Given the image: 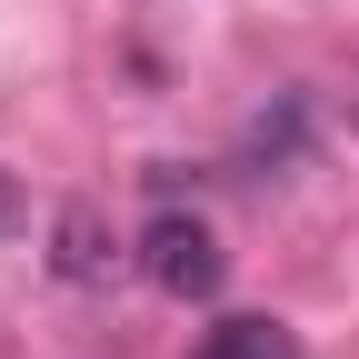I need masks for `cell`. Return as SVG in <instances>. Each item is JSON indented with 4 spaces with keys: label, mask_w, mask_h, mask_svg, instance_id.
Returning a JSON list of instances; mask_svg holds the SVG:
<instances>
[{
    "label": "cell",
    "mask_w": 359,
    "mask_h": 359,
    "mask_svg": "<svg viewBox=\"0 0 359 359\" xmlns=\"http://www.w3.org/2000/svg\"><path fill=\"white\" fill-rule=\"evenodd\" d=\"M200 359H299V330H280V320H219L200 339Z\"/></svg>",
    "instance_id": "cell-3"
},
{
    "label": "cell",
    "mask_w": 359,
    "mask_h": 359,
    "mask_svg": "<svg viewBox=\"0 0 359 359\" xmlns=\"http://www.w3.org/2000/svg\"><path fill=\"white\" fill-rule=\"evenodd\" d=\"M140 269H150V280H160L170 299H210V290H219V269H230V259H219V240L200 230L190 210H160L150 230H140Z\"/></svg>",
    "instance_id": "cell-1"
},
{
    "label": "cell",
    "mask_w": 359,
    "mask_h": 359,
    "mask_svg": "<svg viewBox=\"0 0 359 359\" xmlns=\"http://www.w3.org/2000/svg\"><path fill=\"white\" fill-rule=\"evenodd\" d=\"M120 259H130V250L110 240V219L90 210V200H70V210L50 219V269H60L70 290H110V280H120Z\"/></svg>",
    "instance_id": "cell-2"
},
{
    "label": "cell",
    "mask_w": 359,
    "mask_h": 359,
    "mask_svg": "<svg viewBox=\"0 0 359 359\" xmlns=\"http://www.w3.org/2000/svg\"><path fill=\"white\" fill-rule=\"evenodd\" d=\"M0 230H20V190H11V170H0Z\"/></svg>",
    "instance_id": "cell-4"
}]
</instances>
